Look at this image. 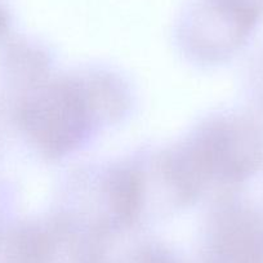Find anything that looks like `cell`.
I'll return each instance as SVG.
<instances>
[{
    "mask_svg": "<svg viewBox=\"0 0 263 263\" xmlns=\"http://www.w3.org/2000/svg\"><path fill=\"white\" fill-rule=\"evenodd\" d=\"M82 88L55 82L35 92L24 108L30 137L44 153L60 156L72 151L88 133L90 111Z\"/></svg>",
    "mask_w": 263,
    "mask_h": 263,
    "instance_id": "1",
    "label": "cell"
},
{
    "mask_svg": "<svg viewBox=\"0 0 263 263\" xmlns=\"http://www.w3.org/2000/svg\"><path fill=\"white\" fill-rule=\"evenodd\" d=\"M263 16V0H195L190 30L199 44H223L232 49L249 35Z\"/></svg>",
    "mask_w": 263,
    "mask_h": 263,
    "instance_id": "2",
    "label": "cell"
},
{
    "mask_svg": "<svg viewBox=\"0 0 263 263\" xmlns=\"http://www.w3.org/2000/svg\"><path fill=\"white\" fill-rule=\"evenodd\" d=\"M213 263H263V223L244 212L229 213L212 244Z\"/></svg>",
    "mask_w": 263,
    "mask_h": 263,
    "instance_id": "3",
    "label": "cell"
},
{
    "mask_svg": "<svg viewBox=\"0 0 263 263\" xmlns=\"http://www.w3.org/2000/svg\"><path fill=\"white\" fill-rule=\"evenodd\" d=\"M110 196L116 214L123 221L133 219L141 200V182L137 174L129 171L116 173L110 184Z\"/></svg>",
    "mask_w": 263,
    "mask_h": 263,
    "instance_id": "4",
    "label": "cell"
},
{
    "mask_svg": "<svg viewBox=\"0 0 263 263\" xmlns=\"http://www.w3.org/2000/svg\"><path fill=\"white\" fill-rule=\"evenodd\" d=\"M128 263H174L171 257L160 250H145L132 258Z\"/></svg>",
    "mask_w": 263,
    "mask_h": 263,
    "instance_id": "5",
    "label": "cell"
}]
</instances>
